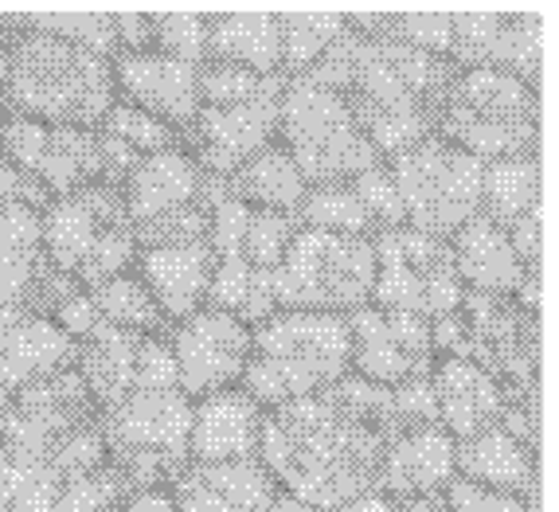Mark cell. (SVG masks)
I'll return each mask as SVG.
<instances>
[{
	"label": "cell",
	"mask_w": 559,
	"mask_h": 512,
	"mask_svg": "<svg viewBox=\"0 0 559 512\" xmlns=\"http://www.w3.org/2000/svg\"><path fill=\"white\" fill-rule=\"evenodd\" d=\"M442 504H447V512H536V501H524V497L501 493V489H489V485L466 481V477L457 474L442 489Z\"/></svg>",
	"instance_id": "7bdbcfd3"
},
{
	"label": "cell",
	"mask_w": 559,
	"mask_h": 512,
	"mask_svg": "<svg viewBox=\"0 0 559 512\" xmlns=\"http://www.w3.org/2000/svg\"><path fill=\"white\" fill-rule=\"evenodd\" d=\"M430 395H435V410H439V427L454 442H466V438L481 434V430L501 427L509 407H516L493 376L481 372L469 360H457V356H439L435 360Z\"/></svg>",
	"instance_id": "cb8c5ba5"
},
{
	"label": "cell",
	"mask_w": 559,
	"mask_h": 512,
	"mask_svg": "<svg viewBox=\"0 0 559 512\" xmlns=\"http://www.w3.org/2000/svg\"><path fill=\"white\" fill-rule=\"evenodd\" d=\"M103 442L126 493L168 489L188 469L192 400L177 383H138L114 407L98 410Z\"/></svg>",
	"instance_id": "52a82bcc"
},
{
	"label": "cell",
	"mask_w": 559,
	"mask_h": 512,
	"mask_svg": "<svg viewBox=\"0 0 559 512\" xmlns=\"http://www.w3.org/2000/svg\"><path fill=\"white\" fill-rule=\"evenodd\" d=\"M91 294V306L98 313V321L114 329H126V333H141V336H165L168 321L157 309L153 294L145 289V282L133 274V266L126 274H114V278L98 282Z\"/></svg>",
	"instance_id": "836d02e7"
},
{
	"label": "cell",
	"mask_w": 559,
	"mask_h": 512,
	"mask_svg": "<svg viewBox=\"0 0 559 512\" xmlns=\"http://www.w3.org/2000/svg\"><path fill=\"white\" fill-rule=\"evenodd\" d=\"M0 157L36 177L51 197L75 192L83 184L121 188L126 172L138 165V153L121 141L106 138L103 130H63V126H39L32 118L9 114L0 133Z\"/></svg>",
	"instance_id": "4fadbf2b"
},
{
	"label": "cell",
	"mask_w": 559,
	"mask_h": 512,
	"mask_svg": "<svg viewBox=\"0 0 559 512\" xmlns=\"http://www.w3.org/2000/svg\"><path fill=\"white\" fill-rule=\"evenodd\" d=\"M110 71L114 91H118L121 103L153 114V118L165 121L168 130H177L180 141H185L188 126H192V118L200 110V67L180 63V59L160 56V51L145 47V51H118L110 59Z\"/></svg>",
	"instance_id": "d6986e66"
},
{
	"label": "cell",
	"mask_w": 559,
	"mask_h": 512,
	"mask_svg": "<svg viewBox=\"0 0 559 512\" xmlns=\"http://www.w3.org/2000/svg\"><path fill=\"white\" fill-rule=\"evenodd\" d=\"M301 227L313 231H333V235H356V239H372L376 224L372 215L364 212L360 197L353 192V184H318L309 188L306 200L298 207Z\"/></svg>",
	"instance_id": "e575fe53"
},
{
	"label": "cell",
	"mask_w": 559,
	"mask_h": 512,
	"mask_svg": "<svg viewBox=\"0 0 559 512\" xmlns=\"http://www.w3.org/2000/svg\"><path fill=\"white\" fill-rule=\"evenodd\" d=\"M98 130L106 133V138L121 141L126 150H133L138 157H150V153H160V150H177L180 145V133L177 130H168L165 121H157L153 114L138 110V106L130 103H114L110 114L103 118V126ZM185 150V145H180Z\"/></svg>",
	"instance_id": "f35d334b"
},
{
	"label": "cell",
	"mask_w": 559,
	"mask_h": 512,
	"mask_svg": "<svg viewBox=\"0 0 559 512\" xmlns=\"http://www.w3.org/2000/svg\"><path fill=\"white\" fill-rule=\"evenodd\" d=\"M114 512H118V509H114Z\"/></svg>",
	"instance_id": "c3c4849f"
},
{
	"label": "cell",
	"mask_w": 559,
	"mask_h": 512,
	"mask_svg": "<svg viewBox=\"0 0 559 512\" xmlns=\"http://www.w3.org/2000/svg\"><path fill=\"white\" fill-rule=\"evenodd\" d=\"M400 430L392 388L345 376L325 392L266 410L259 466L294 501L341 512L356 497L376 493L383 454Z\"/></svg>",
	"instance_id": "7a4b0ae2"
},
{
	"label": "cell",
	"mask_w": 559,
	"mask_h": 512,
	"mask_svg": "<svg viewBox=\"0 0 559 512\" xmlns=\"http://www.w3.org/2000/svg\"><path fill=\"white\" fill-rule=\"evenodd\" d=\"M278 145L294 157L309 188L345 184L380 165L345 98L321 79L289 75L278 94Z\"/></svg>",
	"instance_id": "30bf717a"
},
{
	"label": "cell",
	"mask_w": 559,
	"mask_h": 512,
	"mask_svg": "<svg viewBox=\"0 0 559 512\" xmlns=\"http://www.w3.org/2000/svg\"><path fill=\"white\" fill-rule=\"evenodd\" d=\"M266 410L242 392L204 395L192 403V434H188V466H227V462H254Z\"/></svg>",
	"instance_id": "7402d4cb"
},
{
	"label": "cell",
	"mask_w": 559,
	"mask_h": 512,
	"mask_svg": "<svg viewBox=\"0 0 559 512\" xmlns=\"http://www.w3.org/2000/svg\"><path fill=\"white\" fill-rule=\"evenodd\" d=\"M207 188L212 177H204V168L177 145V150L138 157V165L121 180V204L133 227H145L192 204H204Z\"/></svg>",
	"instance_id": "603a6c76"
},
{
	"label": "cell",
	"mask_w": 559,
	"mask_h": 512,
	"mask_svg": "<svg viewBox=\"0 0 559 512\" xmlns=\"http://www.w3.org/2000/svg\"><path fill=\"white\" fill-rule=\"evenodd\" d=\"M121 497L75 368L0 395V512H114Z\"/></svg>",
	"instance_id": "6da1fadb"
},
{
	"label": "cell",
	"mask_w": 559,
	"mask_h": 512,
	"mask_svg": "<svg viewBox=\"0 0 559 512\" xmlns=\"http://www.w3.org/2000/svg\"><path fill=\"white\" fill-rule=\"evenodd\" d=\"M348 353L353 341L345 317L274 309L251 329V356L239 388L262 410H274L345 380Z\"/></svg>",
	"instance_id": "5b68a950"
},
{
	"label": "cell",
	"mask_w": 559,
	"mask_h": 512,
	"mask_svg": "<svg viewBox=\"0 0 559 512\" xmlns=\"http://www.w3.org/2000/svg\"><path fill=\"white\" fill-rule=\"evenodd\" d=\"M227 197L239 200L247 207H262V212H289L298 215L301 200H306L309 184L301 177V168L294 165L278 141H271L266 150H259L251 160H242L231 177L224 180Z\"/></svg>",
	"instance_id": "f546056e"
},
{
	"label": "cell",
	"mask_w": 559,
	"mask_h": 512,
	"mask_svg": "<svg viewBox=\"0 0 559 512\" xmlns=\"http://www.w3.org/2000/svg\"><path fill=\"white\" fill-rule=\"evenodd\" d=\"M173 368H177V388L197 403L204 395L239 388L251 356V329L239 325L235 317L219 309H197L165 329Z\"/></svg>",
	"instance_id": "2e32d148"
},
{
	"label": "cell",
	"mask_w": 559,
	"mask_h": 512,
	"mask_svg": "<svg viewBox=\"0 0 559 512\" xmlns=\"http://www.w3.org/2000/svg\"><path fill=\"white\" fill-rule=\"evenodd\" d=\"M442 141L477 157L481 165L509 157H536L540 141V94L513 71L497 67H454L442 94Z\"/></svg>",
	"instance_id": "8992f818"
},
{
	"label": "cell",
	"mask_w": 559,
	"mask_h": 512,
	"mask_svg": "<svg viewBox=\"0 0 559 512\" xmlns=\"http://www.w3.org/2000/svg\"><path fill=\"white\" fill-rule=\"evenodd\" d=\"M278 94H262L235 106H200L180 145L204 168V177L227 180L242 160L278 141Z\"/></svg>",
	"instance_id": "ac0fdd59"
},
{
	"label": "cell",
	"mask_w": 559,
	"mask_h": 512,
	"mask_svg": "<svg viewBox=\"0 0 559 512\" xmlns=\"http://www.w3.org/2000/svg\"><path fill=\"white\" fill-rule=\"evenodd\" d=\"M133 274L145 282L157 309L165 313L168 325H173L180 317L204 309L207 286H212V274H215V254L207 247V239L177 242V247H150V251H138Z\"/></svg>",
	"instance_id": "4316f807"
},
{
	"label": "cell",
	"mask_w": 559,
	"mask_h": 512,
	"mask_svg": "<svg viewBox=\"0 0 559 512\" xmlns=\"http://www.w3.org/2000/svg\"><path fill=\"white\" fill-rule=\"evenodd\" d=\"M274 306L298 313L348 317L372 306L376 251L372 239L301 227L271 274Z\"/></svg>",
	"instance_id": "8fae6325"
},
{
	"label": "cell",
	"mask_w": 559,
	"mask_h": 512,
	"mask_svg": "<svg viewBox=\"0 0 559 512\" xmlns=\"http://www.w3.org/2000/svg\"><path fill=\"white\" fill-rule=\"evenodd\" d=\"M353 184V192L360 197L364 212L372 215L376 231H388V227H403V204H400V192H395L392 177H388V165H376L368 168V172H360V177L348 180Z\"/></svg>",
	"instance_id": "b9f144b4"
},
{
	"label": "cell",
	"mask_w": 559,
	"mask_h": 512,
	"mask_svg": "<svg viewBox=\"0 0 559 512\" xmlns=\"http://www.w3.org/2000/svg\"><path fill=\"white\" fill-rule=\"evenodd\" d=\"M153 39L150 47L160 56H173L180 63L204 67L207 63V16H192V12H160L150 16Z\"/></svg>",
	"instance_id": "ab89813d"
},
{
	"label": "cell",
	"mask_w": 559,
	"mask_h": 512,
	"mask_svg": "<svg viewBox=\"0 0 559 512\" xmlns=\"http://www.w3.org/2000/svg\"><path fill=\"white\" fill-rule=\"evenodd\" d=\"M75 364V341L28 309H0V395L63 372Z\"/></svg>",
	"instance_id": "d4e9b609"
},
{
	"label": "cell",
	"mask_w": 559,
	"mask_h": 512,
	"mask_svg": "<svg viewBox=\"0 0 559 512\" xmlns=\"http://www.w3.org/2000/svg\"><path fill=\"white\" fill-rule=\"evenodd\" d=\"M551 24L536 12H466L454 16L447 59L454 67H497L513 71L528 86L540 83V67L548 59Z\"/></svg>",
	"instance_id": "e0dca14e"
},
{
	"label": "cell",
	"mask_w": 559,
	"mask_h": 512,
	"mask_svg": "<svg viewBox=\"0 0 559 512\" xmlns=\"http://www.w3.org/2000/svg\"><path fill=\"white\" fill-rule=\"evenodd\" d=\"M403 204V227L435 239H450L462 224L481 212L485 165L439 133L383 160Z\"/></svg>",
	"instance_id": "7c38bea8"
},
{
	"label": "cell",
	"mask_w": 559,
	"mask_h": 512,
	"mask_svg": "<svg viewBox=\"0 0 559 512\" xmlns=\"http://www.w3.org/2000/svg\"><path fill=\"white\" fill-rule=\"evenodd\" d=\"M51 262L39 239V212L4 204L0 207V309H28Z\"/></svg>",
	"instance_id": "f1b7e54d"
},
{
	"label": "cell",
	"mask_w": 559,
	"mask_h": 512,
	"mask_svg": "<svg viewBox=\"0 0 559 512\" xmlns=\"http://www.w3.org/2000/svg\"><path fill=\"white\" fill-rule=\"evenodd\" d=\"M168 493L180 512H318L274 481L254 462H227V466H188Z\"/></svg>",
	"instance_id": "ffe728a7"
},
{
	"label": "cell",
	"mask_w": 559,
	"mask_h": 512,
	"mask_svg": "<svg viewBox=\"0 0 559 512\" xmlns=\"http://www.w3.org/2000/svg\"><path fill=\"white\" fill-rule=\"evenodd\" d=\"M435 356L477 364L501 383L516 407H536V360H540V317L516 298L469 294L454 313L430 325Z\"/></svg>",
	"instance_id": "ba28073f"
},
{
	"label": "cell",
	"mask_w": 559,
	"mask_h": 512,
	"mask_svg": "<svg viewBox=\"0 0 559 512\" xmlns=\"http://www.w3.org/2000/svg\"><path fill=\"white\" fill-rule=\"evenodd\" d=\"M454 474L536 501V446L509 427H489L466 442H454Z\"/></svg>",
	"instance_id": "83f0119b"
},
{
	"label": "cell",
	"mask_w": 559,
	"mask_h": 512,
	"mask_svg": "<svg viewBox=\"0 0 559 512\" xmlns=\"http://www.w3.org/2000/svg\"><path fill=\"white\" fill-rule=\"evenodd\" d=\"M16 28V20L0 16V133H4V121H9V36Z\"/></svg>",
	"instance_id": "bcb514c9"
},
{
	"label": "cell",
	"mask_w": 559,
	"mask_h": 512,
	"mask_svg": "<svg viewBox=\"0 0 559 512\" xmlns=\"http://www.w3.org/2000/svg\"><path fill=\"white\" fill-rule=\"evenodd\" d=\"M9 36V114L39 126L98 130L118 103L110 59L24 28Z\"/></svg>",
	"instance_id": "277c9868"
},
{
	"label": "cell",
	"mask_w": 559,
	"mask_h": 512,
	"mask_svg": "<svg viewBox=\"0 0 559 512\" xmlns=\"http://www.w3.org/2000/svg\"><path fill=\"white\" fill-rule=\"evenodd\" d=\"M376 251V282L372 306L395 309V313L439 321L454 313L466 298V286L454 271V254L447 239L411 231V227H388L372 235Z\"/></svg>",
	"instance_id": "5bb4252c"
},
{
	"label": "cell",
	"mask_w": 559,
	"mask_h": 512,
	"mask_svg": "<svg viewBox=\"0 0 559 512\" xmlns=\"http://www.w3.org/2000/svg\"><path fill=\"white\" fill-rule=\"evenodd\" d=\"M348 321V376L376 388H403V383L427 380L435 368V341L430 321L395 309L364 306L345 317Z\"/></svg>",
	"instance_id": "9a60e30c"
},
{
	"label": "cell",
	"mask_w": 559,
	"mask_h": 512,
	"mask_svg": "<svg viewBox=\"0 0 559 512\" xmlns=\"http://www.w3.org/2000/svg\"><path fill=\"white\" fill-rule=\"evenodd\" d=\"M450 477H454V438L439 422L407 427L392 438V446L383 454L376 493H383L392 504L419 501V497L442 493Z\"/></svg>",
	"instance_id": "484cf974"
},
{
	"label": "cell",
	"mask_w": 559,
	"mask_h": 512,
	"mask_svg": "<svg viewBox=\"0 0 559 512\" xmlns=\"http://www.w3.org/2000/svg\"><path fill=\"white\" fill-rule=\"evenodd\" d=\"M301 231V219L289 212H262L251 207L247 215V227H242V242H239V262L247 266H259V271L274 274V266L282 262L286 247L294 242V235Z\"/></svg>",
	"instance_id": "74e56055"
},
{
	"label": "cell",
	"mask_w": 559,
	"mask_h": 512,
	"mask_svg": "<svg viewBox=\"0 0 559 512\" xmlns=\"http://www.w3.org/2000/svg\"><path fill=\"white\" fill-rule=\"evenodd\" d=\"M207 309H219V313L235 317L239 325L254 329L259 321L274 313V282L259 266H247V262H215L212 286H207Z\"/></svg>",
	"instance_id": "d6a6232c"
},
{
	"label": "cell",
	"mask_w": 559,
	"mask_h": 512,
	"mask_svg": "<svg viewBox=\"0 0 559 512\" xmlns=\"http://www.w3.org/2000/svg\"><path fill=\"white\" fill-rule=\"evenodd\" d=\"M39 239L47 262L79 289L126 274L138 259L133 224L121 204V188L114 184H83L51 197L39 212Z\"/></svg>",
	"instance_id": "9c48e42d"
},
{
	"label": "cell",
	"mask_w": 559,
	"mask_h": 512,
	"mask_svg": "<svg viewBox=\"0 0 559 512\" xmlns=\"http://www.w3.org/2000/svg\"><path fill=\"white\" fill-rule=\"evenodd\" d=\"M47 200H51V192L36 177H28L24 168L9 165V160L0 157V207L16 204V207H32V212H44Z\"/></svg>",
	"instance_id": "ee69618b"
},
{
	"label": "cell",
	"mask_w": 559,
	"mask_h": 512,
	"mask_svg": "<svg viewBox=\"0 0 559 512\" xmlns=\"http://www.w3.org/2000/svg\"><path fill=\"white\" fill-rule=\"evenodd\" d=\"M207 59L247 67L259 75H282L278 16H259V12L207 16Z\"/></svg>",
	"instance_id": "4dcf8cb0"
},
{
	"label": "cell",
	"mask_w": 559,
	"mask_h": 512,
	"mask_svg": "<svg viewBox=\"0 0 559 512\" xmlns=\"http://www.w3.org/2000/svg\"><path fill=\"white\" fill-rule=\"evenodd\" d=\"M341 512H400V509H395L383 493H364V497H356L353 504H345Z\"/></svg>",
	"instance_id": "7dc6e473"
},
{
	"label": "cell",
	"mask_w": 559,
	"mask_h": 512,
	"mask_svg": "<svg viewBox=\"0 0 559 512\" xmlns=\"http://www.w3.org/2000/svg\"><path fill=\"white\" fill-rule=\"evenodd\" d=\"M450 254L454 271L469 294H497V298H516L524 309H540V278L524 271L509 231L489 224L485 215H474L450 235Z\"/></svg>",
	"instance_id": "44dd1931"
},
{
	"label": "cell",
	"mask_w": 559,
	"mask_h": 512,
	"mask_svg": "<svg viewBox=\"0 0 559 512\" xmlns=\"http://www.w3.org/2000/svg\"><path fill=\"white\" fill-rule=\"evenodd\" d=\"M540 212V160L509 157L485 165L481 172V212L501 231H513L521 219Z\"/></svg>",
	"instance_id": "1f68e13d"
},
{
	"label": "cell",
	"mask_w": 559,
	"mask_h": 512,
	"mask_svg": "<svg viewBox=\"0 0 559 512\" xmlns=\"http://www.w3.org/2000/svg\"><path fill=\"white\" fill-rule=\"evenodd\" d=\"M24 28L32 32H44V36H56V39H67V44H79L94 56H106L114 59L118 51V36H114V16H71V12H59V16H28L20 20Z\"/></svg>",
	"instance_id": "60d3db41"
},
{
	"label": "cell",
	"mask_w": 559,
	"mask_h": 512,
	"mask_svg": "<svg viewBox=\"0 0 559 512\" xmlns=\"http://www.w3.org/2000/svg\"><path fill=\"white\" fill-rule=\"evenodd\" d=\"M282 75H301L348 32V16H278Z\"/></svg>",
	"instance_id": "d590c367"
},
{
	"label": "cell",
	"mask_w": 559,
	"mask_h": 512,
	"mask_svg": "<svg viewBox=\"0 0 559 512\" xmlns=\"http://www.w3.org/2000/svg\"><path fill=\"white\" fill-rule=\"evenodd\" d=\"M118 512H180V509L168 489H138V493L121 497Z\"/></svg>",
	"instance_id": "f6af8a7d"
},
{
	"label": "cell",
	"mask_w": 559,
	"mask_h": 512,
	"mask_svg": "<svg viewBox=\"0 0 559 512\" xmlns=\"http://www.w3.org/2000/svg\"><path fill=\"white\" fill-rule=\"evenodd\" d=\"M286 75H259V71H247V67L235 63H215L207 59L197 75L200 106H235V103H251L262 94H278Z\"/></svg>",
	"instance_id": "8d00e7d4"
},
{
	"label": "cell",
	"mask_w": 559,
	"mask_h": 512,
	"mask_svg": "<svg viewBox=\"0 0 559 512\" xmlns=\"http://www.w3.org/2000/svg\"><path fill=\"white\" fill-rule=\"evenodd\" d=\"M309 75L345 98L360 133L388 160L435 133L454 63L400 39L348 28L309 67Z\"/></svg>",
	"instance_id": "3957f363"
}]
</instances>
